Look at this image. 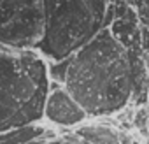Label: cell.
I'll list each match as a JSON object with an SVG mask.
<instances>
[{
	"label": "cell",
	"mask_w": 149,
	"mask_h": 144,
	"mask_svg": "<svg viewBox=\"0 0 149 144\" xmlns=\"http://www.w3.org/2000/svg\"><path fill=\"white\" fill-rule=\"evenodd\" d=\"M49 83L40 53L0 44V134L42 121Z\"/></svg>",
	"instance_id": "7a4b0ae2"
},
{
	"label": "cell",
	"mask_w": 149,
	"mask_h": 144,
	"mask_svg": "<svg viewBox=\"0 0 149 144\" xmlns=\"http://www.w3.org/2000/svg\"><path fill=\"white\" fill-rule=\"evenodd\" d=\"M42 28V0H0V44L16 49H35Z\"/></svg>",
	"instance_id": "277c9868"
},
{
	"label": "cell",
	"mask_w": 149,
	"mask_h": 144,
	"mask_svg": "<svg viewBox=\"0 0 149 144\" xmlns=\"http://www.w3.org/2000/svg\"><path fill=\"white\" fill-rule=\"evenodd\" d=\"M121 2H123V4H126V2H132V0H121Z\"/></svg>",
	"instance_id": "4fadbf2b"
},
{
	"label": "cell",
	"mask_w": 149,
	"mask_h": 144,
	"mask_svg": "<svg viewBox=\"0 0 149 144\" xmlns=\"http://www.w3.org/2000/svg\"><path fill=\"white\" fill-rule=\"evenodd\" d=\"M147 114H149V107H139L133 116H132V121H133V127L139 128L140 132L147 134Z\"/></svg>",
	"instance_id": "ba28073f"
},
{
	"label": "cell",
	"mask_w": 149,
	"mask_h": 144,
	"mask_svg": "<svg viewBox=\"0 0 149 144\" xmlns=\"http://www.w3.org/2000/svg\"><path fill=\"white\" fill-rule=\"evenodd\" d=\"M147 134H149V114H147Z\"/></svg>",
	"instance_id": "7c38bea8"
},
{
	"label": "cell",
	"mask_w": 149,
	"mask_h": 144,
	"mask_svg": "<svg viewBox=\"0 0 149 144\" xmlns=\"http://www.w3.org/2000/svg\"><path fill=\"white\" fill-rule=\"evenodd\" d=\"M118 139H119V144H133L132 135L126 132H118Z\"/></svg>",
	"instance_id": "30bf717a"
},
{
	"label": "cell",
	"mask_w": 149,
	"mask_h": 144,
	"mask_svg": "<svg viewBox=\"0 0 149 144\" xmlns=\"http://www.w3.org/2000/svg\"><path fill=\"white\" fill-rule=\"evenodd\" d=\"M142 62H144V67L149 70V46H147V49H146V53L142 56Z\"/></svg>",
	"instance_id": "8fae6325"
},
{
	"label": "cell",
	"mask_w": 149,
	"mask_h": 144,
	"mask_svg": "<svg viewBox=\"0 0 149 144\" xmlns=\"http://www.w3.org/2000/svg\"><path fill=\"white\" fill-rule=\"evenodd\" d=\"M79 144H119L118 130L109 125H84L76 130Z\"/></svg>",
	"instance_id": "52a82bcc"
},
{
	"label": "cell",
	"mask_w": 149,
	"mask_h": 144,
	"mask_svg": "<svg viewBox=\"0 0 149 144\" xmlns=\"http://www.w3.org/2000/svg\"><path fill=\"white\" fill-rule=\"evenodd\" d=\"M32 144H79V139L77 141H70L68 137H63V139H60V137H53V139L51 137H42V139H39V141H35Z\"/></svg>",
	"instance_id": "9c48e42d"
},
{
	"label": "cell",
	"mask_w": 149,
	"mask_h": 144,
	"mask_svg": "<svg viewBox=\"0 0 149 144\" xmlns=\"http://www.w3.org/2000/svg\"><path fill=\"white\" fill-rule=\"evenodd\" d=\"M63 88L88 116H107L128 104L133 92L132 62L111 28H102L68 58Z\"/></svg>",
	"instance_id": "6da1fadb"
},
{
	"label": "cell",
	"mask_w": 149,
	"mask_h": 144,
	"mask_svg": "<svg viewBox=\"0 0 149 144\" xmlns=\"http://www.w3.org/2000/svg\"><path fill=\"white\" fill-rule=\"evenodd\" d=\"M42 137H56V135L54 132H49L44 125L33 123L0 134V144H32Z\"/></svg>",
	"instance_id": "8992f818"
},
{
	"label": "cell",
	"mask_w": 149,
	"mask_h": 144,
	"mask_svg": "<svg viewBox=\"0 0 149 144\" xmlns=\"http://www.w3.org/2000/svg\"><path fill=\"white\" fill-rule=\"evenodd\" d=\"M88 114L84 109L74 100L68 92L56 83H49V92L44 102L42 120L56 127H77L84 123Z\"/></svg>",
	"instance_id": "5b68a950"
},
{
	"label": "cell",
	"mask_w": 149,
	"mask_h": 144,
	"mask_svg": "<svg viewBox=\"0 0 149 144\" xmlns=\"http://www.w3.org/2000/svg\"><path fill=\"white\" fill-rule=\"evenodd\" d=\"M107 6V0H42L44 28L35 51L47 62L70 58L104 28Z\"/></svg>",
	"instance_id": "3957f363"
}]
</instances>
